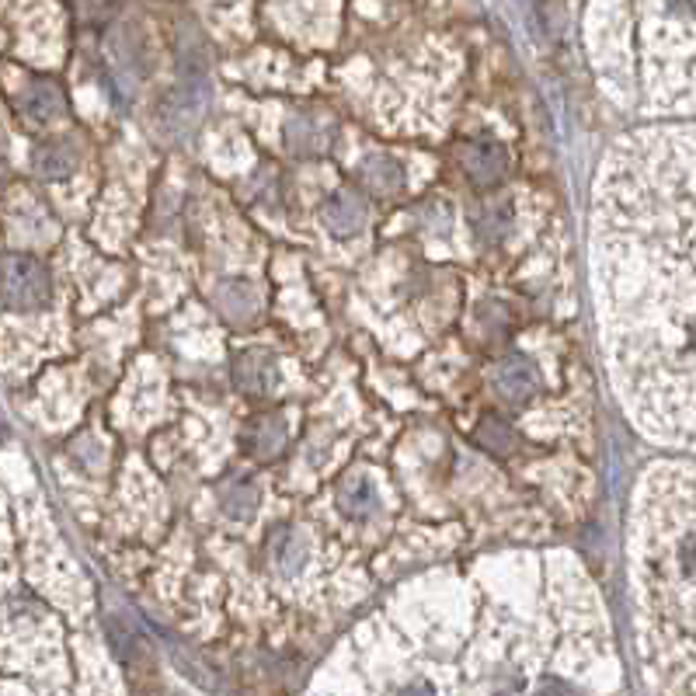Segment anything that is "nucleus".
<instances>
[{
  "instance_id": "9d476101",
  "label": "nucleus",
  "mask_w": 696,
  "mask_h": 696,
  "mask_svg": "<svg viewBox=\"0 0 696 696\" xmlns=\"http://www.w3.org/2000/svg\"><path fill=\"white\" fill-rule=\"evenodd\" d=\"M311 557V544H306V536L300 529H279L272 536V561H275V572L282 575H296L303 568V561Z\"/></svg>"
},
{
  "instance_id": "f257e3e1",
  "label": "nucleus",
  "mask_w": 696,
  "mask_h": 696,
  "mask_svg": "<svg viewBox=\"0 0 696 696\" xmlns=\"http://www.w3.org/2000/svg\"><path fill=\"white\" fill-rule=\"evenodd\" d=\"M693 150L689 133H637L609 158L599 279L613 373L665 440L693 432Z\"/></svg>"
},
{
  "instance_id": "423d86ee",
  "label": "nucleus",
  "mask_w": 696,
  "mask_h": 696,
  "mask_svg": "<svg viewBox=\"0 0 696 696\" xmlns=\"http://www.w3.org/2000/svg\"><path fill=\"white\" fill-rule=\"evenodd\" d=\"M370 220V205L363 195H355L349 189L342 192H334L327 202H324V226L331 230V234H339V238H352L359 234V230L366 226Z\"/></svg>"
},
{
  "instance_id": "0eeeda50",
  "label": "nucleus",
  "mask_w": 696,
  "mask_h": 696,
  "mask_svg": "<svg viewBox=\"0 0 696 696\" xmlns=\"http://www.w3.org/2000/svg\"><path fill=\"white\" fill-rule=\"evenodd\" d=\"M339 505L349 520H370L380 505V495H376V484L373 477L366 474H349L339 487Z\"/></svg>"
},
{
  "instance_id": "6e6552de",
  "label": "nucleus",
  "mask_w": 696,
  "mask_h": 696,
  "mask_svg": "<svg viewBox=\"0 0 696 696\" xmlns=\"http://www.w3.org/2000/svg\"><path fill=\"white\" fill-rule=\"evenodd\" d=\"M238 386L248 394H269L272 386H275V363H272V355L265 352H244L238 359Z\"/></svg>"
},
{
  "instance_id": "1a4fd4ad",
  "label": "nucleus",
  "mask_w": 696,
  "mask_h": 696,
  "mask_svg": "<svg viewBox=\"0 0 696 696\" xmlns=\"http://www.w3.org/2000/svg\"><path fill=\"white\" fill-rule=\"evenodd\" d=\"M18 105H21V112L29 115L32 122H49V119L60 115L63 94H60V88L53 81H36V84H29V88L21 91Z\"/></svg>"
},
{
  "instance_id": "9b49d317",
  "label": "nucleus",
  "mask_w": 696,
  "mask_h": 696,
  "mask_svg": "<svg viewBox=\"0 0 696 696\" xmlns=\"http://www.w3.org/2000/svg\"><path fill=\"white\" fill-rule=\"evenodd\" d=\"M363 182L373 195H397L404 189V168L394 158H366L363 161Z\"/></svg>"
},
{
  "instance_id": "7ed1b4c3",
  "label": "nucleus",
  "mask_w": 696,
  "mask_h": 696,
  "mask_svg": "<svg viewBox=\"0 0 696 696\" xmlns=\"http://www.w3.org/2000/svg\"><path fill=\"white\" fill-rule=\"evenodd\" d=\"M0 300L14 311H39L49 303V272L32 254L0 258Z\"/></svg>"
},
{
  "instance_id": "ddd939ff",
  "label": "nucleus",
  "mask_w": 696,
  "mask_h": 696,
  "mask_svg": "<svg viewBox=\"0 0 696 696\" xmlns=\"http://www.w3.org/2000/svg\"><path fill=\"white\" fill-rule=\"evenodd\" d=\"M258 498H262V492H258V484L251 477H234L220 495L223 512L234 515V520H251V515L258 512Z\"/></svg>"
},
{
  "instance_id": "f03ea898",
  "label": "nucleus",
  "mask_w": 696,
  "mask_h": 696,
  "mask_svg": "<svg viewBox=\"0 0 696 696\" xmlns=\"http://www.w3.org/2000/svg\"><path fill=\"white\" fill-rule=\"evenodd\" d=\"M640 603L648 606L652 631L658 621L673 631V648L693 662V487L689 477L673 481V505L648 508V533H640Z\"/></svg>"
},
{
  "instance_id": "20e7f679",
  "label": "nucleus",
  "mask_w": 696,
  "mask_h": 696,
  "mask_svg": "<svg viewBox=\"0 0 696 696\" xmlns=\"http://www.w3.org/2000/svg\"><path fill=\"white\" fill-rule=\"evenodd\" d=\"M463 168H467L471 182L487 189V185H498L505 171H508V153L502 143L495 140H471L467 147H463Z\"/></svg>"
},
{
  "instance_id": "f8f14e48",
  "label": "nucleus",
  "mask_w": 696,
  "mask_h": 696,
  "mask_svg": "<svg viewBox=\"0 0 696 696\" xmlns=\"http://www.w3.org/2000/svg\"><path fill=\"white\" fill-rule=\"evenodd\" d=\"M32 168L42 174V178H63L77 168V150L63 140H53V143H42L36 147L32 153Z\"/></svg>"
},
{
  "instance_id": "2eb2a0df",
  "label": "nucleus",
  "mask_w": 696,
  "mask_h": 696,
  "mask_svg": "<svg viewBox=\"0 0 696 696\" xmlns=\"http://www.w3.org/2000/svg\"><path fill=\"white\" fill-rule=\"evenodd\" d=\"M282 440H286V422H282L279 415H272V418H262L254 425V432L248 435V446H251L254 456L269 460L282 450Z\"/></svg>"
},
{
  "instance_id": "dca6fc26",
  "label": "nucleus",
  "mask_w": 696,
  "mask_h": 696,
  "mask_svg": "<svg viewBox=\"0 0 696 696\" xmlns=\"http://www.w3.org/2000/svg\"><path fill=\"white\" fill-rule=\"evenodd\" d=\"M286 137H290V147L296 153H303V158H306V153H321L324 143H327V137L317 129V122L306 119V115H300V119H293L286 125Z\"/></svg>"
},
{
  "instance_id": "39448f33",
  "label": "nucleus",
  "mask_w": 696,
  "mask_h": 696,
  "mask_svg": "<svg viewBox=\"0 0 696 696\" xmlns=\"http://www.w3.org/2000/svg\"><path fill=\"white\" fill-rule=\"evenodd\" d=\"M492 383H495L498 397H505L508 404H523L539 391V373L533 370L529 359L512 355V359H505V363L495 366Z\"/></svg>"
},
{
  "instance_id": "4468645a",
  "label": "nucleus",
  "mask_w": 696,
  "mask_h": 696,
  "mask_svg": "<svg viewBox=\"0 0 696 696\" xmlns=\"http://www.w3.org/2000/svg\"><path fill=\"white\" fill-rule=\"evenodd\" d=\"M220 306H223V314H226V317L248 321V317L258 311V293H254L251 282L234 279V282H226V286L220 290Z\"/></svg>"
}]
</instances>
